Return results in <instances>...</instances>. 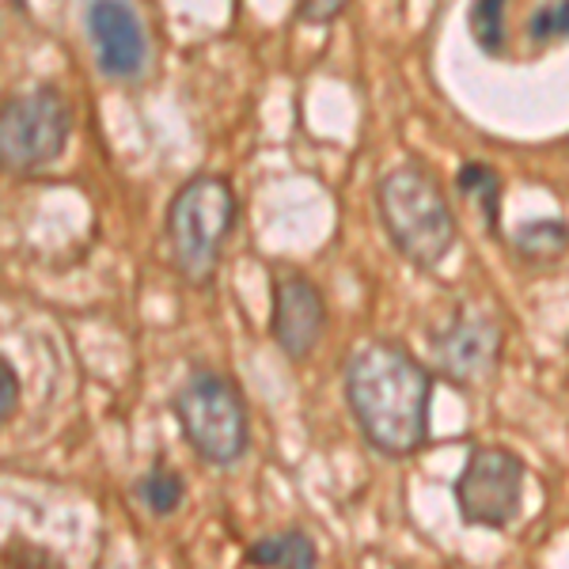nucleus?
Here are the masks:
<instances>
[{"label":"nucleus","mask_w":569,"mask_h":569,"mask_svg":"<svg viewBox=\"0 0 569 569\" xmlns=\"http://www.w3.org/2000/svg\"><path fill=\"white\" fill-rule=\"evenodd\" d=\"M429 399L433 372L399 342H369L346 365V402L365 440L388 460L429 445Z\"/></svg>","instance_id":"obj_1"},{"label":"nucleus","mask_w":569,"mask_h":569,"mask_svg":"<svg viewBox=\"0 0 569 569\" xmlns=\"http://www.w3.org/2000/svg\"><path fill=\"white\" fill-rule=\"evenodd\" d=\"M236 190L220 176H194L176 190L168 206V247L171 262L190 284L217 278L220 251L236 228Z\"/></svg>","instance_id":"obj_3"},{"label":"nucleus","mask_w":569,"mask_h":569,"mask_svg":"<svg viewBox=\"0 0 569 569\" xmlns=\"http://www.w3.org/2000/svg\"><path fill=\"white\" fill-rule=\"evenodd\" d=\"M327 327V300L319 284L300 270H273L270 281V335L284 357L305 361Z\"/></svg>","instance_id":"obj_8"},{"label":"nucleus","mask_w":569,"mask_h":569,"mask_svg":"<svg viewBox=\"0 0 569 569\" xmlns=\"http://www.w3.org/2000/svg\"><path fill=\"white\" fill-rule=\"evenodd\" d=\"M509 4L512 0H475L467 12V31L486 58H501L509 46V34H505V8Z\"/></svg>","instance_id":"obj_14"},{"label":"nucleus","mask_w":569,"mask_h":569,"mask_svg":"<svg viewBox=\"0 0 569 569\" xmlns=\"http://www.w3.org/2000/svg\"><path fill=\"white\" fill-rule=\"evenodd\" d=\"M176 418L194 448L213 467L240 463L251 448V421H247V402L240 388L228 376L194 372L176 395Z\"/></svg>","instance_id":"obj_4"},{"label":"nucleus","mask_w":569,"mask_h":569,"mask_svg":"<svg viewBox=\"0 0 569 569\" xmlns=\"http://www.w3.org/2000/svg\"><path fill=\"white\" fill-rule=\"evenodd\" d=\"M72 107L58 88H31L8 99L0 114V160L8 176L46 171L69 144Z\"/></svg>","instance_id":"obj_5"},{"label":"nucleus","mask_w":569,"mask_h":569,"mask_svg":"<svg viewBox=\"0 0 569 569\" xmlns=\"http://www.w3.org/2000/svg\"><path fill=\"white\" fill-rule=\"evenodd\" d=\"M429 346H433L437 372L445 376L448 383H456V388H475V383L498 369L505 335L493 316L460 308L445 327H437L433 335H429Z\"/></svg>","instance_id":"obj_7"},{"label":"nucleus","mask_w":569,"mask_h":569,"mask_svg":"<svg viewBox=\"0 0 569 569\" xmlns=\"http://www.w3.org/2000/svg\"><path fill=\"white\" fill-rule=\"evenodd\" d=\"M569 39V0H543L539 12L528 20L531 46H555Z\"/></svg>","instance_id":"obj_15"},{"label":"nucleus","mask_w":569,"mask_h":569,"mask_svg":"<svg viewBox=\"0 0 569 569\" xmlns=\"http://www.w3.org/2000/svg\"><path fill=\"white\" fill-rule=\"evenodd\" d=\"M84 27L96 66L110 80H137L149 66V34L126 0H91Z\"/></svg>","instance_id":"obj_9"},{"label":"nucleus","mask_w":569,"mask_h":569,"mask_svg":"<svg viewBox=\"0 0 569 569\" xmlns=\"http://www.w3.org/2000/svg\"><path fill=\"white\" fill-rule=\"evenodd\" d=\"M512 251L520 262L528 266H555L569 254V224L566 220L543 217V220H528L517 232L509 236Z\"/></svg>","instance_id":"obj_10"},{"label":"nucleus","mask_w":569,"mask_h":569,"mask_svg":"<svg viewBox=\"0 0 569 569\" xmlns=\"http://www.w3.org/2000/svg\"><path fill=\"white\" fill-rule=\"evenodd\" d=\"M460 190L479 206L486 220V232L501 236V176L490 163H463L460 168Z\"/></svg>","instance_id":"obj_12"},{"label":"nucleus","mask_w":569,"mask_h":569,"mask_svg":"<svg viewBox=\"0 0 569 569\" xmlns=\"http://www.w3.org/2000/svg\"><path fill=\"white\" fill-rule=\"evenodd\" d=\"M137 498H141L144 509L152 512V517H171V512L182 505V493H187V486H182V479L176 471H171L163 460H156L149 471L137 479Z\"/></svg>","instance_id":"obj_13"},{"label":"nucleus","mask_w":569,"mask_h":569,"mask_svg":"<svg viewBox=\"0 0 569 569\" xmlns=\"http://www.w3.org/2000/svg\"><path fill=\"white\" fill-rule=\"evenodd\" d=\"M346 4H350V0H300L297 16H300V23L323 27V23H335L338 16L346 12Z\"/></svg>","instance_id":"obj_16"},{"label":"nucleus","mask_w":569,"mask_h":569,"mask_svg":"<svg viewBox=\"0 0 569 569\" xmlns=\"http://www.w3.org/2000/svg\"><path fill=\"white\" fill-rule=\"evenodd\" d=\"M0 372H4V402H0V418L12 421L16 407H20V376L8 361H0Z\"/></svg>","instance_id":"obj_17"},{"label":"nucleus","mask_w":569,"mask_h":569,"mask_svg":"<svg viewBox=\"0 0 569 569\" xmlns=\"http://www.w3.org/2000/svg\"><path fill=\"white\" fill-rule=\"evenodd\" d=\"M525 475L528 467L517 452L501 445H475L456 479V509L463 525L475 528H509L525 505Z\"/></svg>","instance_id":"obj_6"},{"label":"nucleus","mask_w":569,"mask_h":569,"mask_svg":"<svg viewBox=\"0 0 569 569\" xmlns=\"http://www.w3.org/2000/svg\"><path fill=\"white\" fill-rule=\"evenodd\" d=\"M376 209L395 251L418 270H433L456 247V213L426 163L410 160L388 171L376 187Z\"/></svg>","instance_id":"obj_2"},{"label":"nucleus","mask_w":569,"mask_h":569,"mask_svg":"<svg viewBox=\"0 0 569 569\" xmlns=\"http://www.w3.org/2000/svg\"><path fill=\"white\" fill-rule=\"evenodd\" d=\"M316 558H319V550L305 531H273V536H266L243 550V562H254V566L308 569V566H316Z\"/></svg>","instance_id":"obj_11"}]
</instances>
